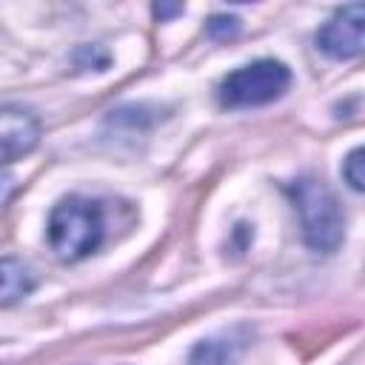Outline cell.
Returning <instances> with one entry per match:
<instances>
[{
  "mask_svg": "<svg viewBox=\"0 0 365 365\" xmlns=\"http://www.w3.org/2000/svg\"><path fill=\"white\" fill-rule=\"evenodd\" d=\"M106 222H103V208L100 202L68 194L63 197L51 214H48V248L60 262H80L88 254H94L103 242Z\"/></svg>",
  "mask_w": 365,
  "mask_h": 365,
  "instance_id": "obj_1",
  "label": "cell"
},
{
  "mask_svg": "<svg viewBox=\"0 0 365 365\" xmlns=\"http://www.w3.org/2000/svg\"><path fill=\"white\" fill-rule=\"evenodd\" d=\"M288 197L299 214L305 245L319 254H334L345 240V214L334 191L317 177H299L288 185Z\"/></svg>",
  "mask_w": 365,
  "mask_h": 365,
  "instance_id": "obj_2",
  "label": "cell"
},
{
  "mask_svg": "<svg viewBox=\"0 0 365 365\" xmlns=\"http://www.w3.org/2000/svg\"><path fill=\"white\" fill-rule=\"evenodd\" d=\"M291 88V68L279 60H254L222 77L217 100L222 108H257L279 100Z\"/></svg>",
  "mask_w": 365,
  "mask_h": 365,
  "instance_id": "obj_3",
  "label": "cell"
},
{
  "mask_svg": "<svg viewBox=\"0 0 365 365\" xmlns=\"http://www.w3.org/2000/svg\"><path fill=\"white\" fill-rule=\"evenodd\" d=\"M365 46V9L359 3L342 6L319 31L317 48L331 60H354Z\"/></svg>",
  "mask_w": 365,
  "mask_h": 365,
  "instance_id": "obj_4",
  "label": "cell"
},
{
  "mask_svg": "<svg viewBox=\"0 0 365 365\" xmlns=\"http://www.w3.org/2000/svg\"><path fill=\"white\" fill-rule=\"evenodd\" d=\"M43 125L31 111L0 106V165L23 160L40 145Z\"/></svg>",
  "mask_w": 365,
  "mask_h": 365,
  "instance_id": "obj_5",
  "label": "cell"
},
{
  "mask_svg": "<svg viewBox=\"0 0 365 365\" xmlns=\"http://www.w3.org/2000/svg\"><path fill=\"white\" fill-rule=\"evenodd\" d=\"M34 291L31 268L17 257H0V308L26 299Z\"/></svg>",
  "mask_w": 365,
  "mask_h": 365,
  "instance_id": "obj_6",
  "label": "cell"
},
{
  "mask_svg": "<svg viewBox=\"0 0 365 365\" xmlns=\"http://www.w3.org/2000/svg\"><path fill=\"white\" fill-rule=\"evenodd\" d=\"M242 354V339L234 336H208L200 339L191 354H188V365H237Z\"/></svg>",
  "mask_w": 365,
  "mask_h": 365,
  "instance_id": "obj_7",
  "label": "cell"
},
{
  "mask_svg": "<svg viewBox=\"0 0 365 365\" xmlns=\"http://www.w3.org/2000/svg\"><path fill=\"white\" fill-rule=\"evenodd\" d=\"M342 177L351 185V191L359 194L365 188V148L348 151V157L342 160Z\"/></svg>",
  "mask_w": 365,
  "mask_h": 365,
  "instance_id": "obj_8",
  "label": "cell"
},
{
  "mask_svg": "<svg viewBox=\"0 0 365 365\" xmlns=\"http://www.w3.org/2000/svg\"><path fill=\"white\" fill-rule=\"evenodd\" d=\"M240 17H234V14H214V17H208V23H205V34L211 37V40H231V37H237L240 34Z\"/></svg>",
  "mask_w": 365,
  "mask_h": 365,
  "instance_id": "obj_9",
  "label": "cell"
},
{
  "mask_svg": "<svg viewBox=\"0 0 365 365\" xmlns=\"http://www.w3.org/2000/svg\"><path fill=\"white\" fill-rule=\"evenodd\" d=\"M74 63H77L80 68L94 66V71H103V68L108 66V51H103L100 46H83V48L74 51Z\"/></svg>",
  "mask_w": 365,
  "mask_h": 365,
  "instance_id": "obj_10",
  "label": "cell"
},
{
  "mask_svg": "<svg viewBox=\"0 0 365 365\" xmlns=\"http://www.w3.org/2000/svg\"><path fill=\"white\" fill-rule=\"evenodd\" d=\"M174 14H182V6H154V17L160 20H168Z\"/></svg>",
  "mask_w": 365,
  "mask_h": 365,
  "instance_id": "obj_11",
  "label": "cell"
},
{
  "mask_svg": "<svg viewBox=\"0 0 365 365\" xmlns=\"http://www.w3.org/2000/svg\"><path fill=\"white\" fill-rule=\"evenodd\" d=\"M11 185H14V180L9 174H0V202H6V197L11 194Z\"/></svg>",
  "mask_w": 365,
  "mask_h": 365,
  "instance_id": "obj_12",
  "label": "cell"
}]
</instances>
